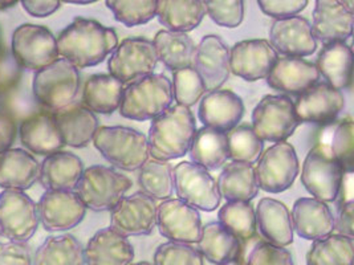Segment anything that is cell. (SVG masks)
Wrapping results in <instances>:
<instances>
[{
    "label": "cell",
    "mask_w": 354,
    "mask_h": 265,
    "mask_svg": "<svg viewBox=\"0 0 354 265\" xmlns=\"http://www.w3.org/2000/svg\"><path fill=\"white\" fill-rule=\"evenodd\" d=\"M21 77V68L17 66L12 55L0 56V93L11 92Z\"/></svg>",
    "instance_id": "cell-51"
},
{
    "label": "cell",
    "mask_w": 354,
    "mask_h": 265,
    "mask_svg": "<svg viewBox=\"0 0 354 265\" xmlns=\"http://www.w3.org/2000/svg\"><path fill=\"white\" fill-rule=\"evenodd\" d=\"M196 249L211 264L225 265L241 257L244 246L219 222H209L202 227Z\"/></svg>",
    "instance_id": "cell-31"
},
{
    "label": "cell",
    "mask_w": 354,
    "mask_h": 265,
    "mask_svg": "<svg viewBox=\"0 0 354 265\" xmlns=\"http://www.w3.org/2000/svg\"><path fill=\"white\" fill-rule=\"evenodd\" d=\"M174 167L170 162L147 159L140 168L138 184L147 197L157 200H167L174 193Z\"/></svg>",
    "instance_id": "cell-40"
},
{
    "label": "cell",
    "mask_w": 354,
    "mask_h": 265,
    "mask_svg": "<svg viewBox=\"0 0 354 265\" xmlns=\"http://www.w3.org/2000/svg\"><path fill=\"white\" fill-rule=\"evenodd\" d=\"M206 17L202 0H157V15L167 31L187 33L195 30Z\"/></svg>",
    "instance_id": "cell-34"
},
{
    "label": "cell",
    "mask_w": 354,
    "mask_h": 265,
    "mask_svg": "<svg viewBox=\"0 0 354 265\" xmlns=\"http://www.w3.org/2000/svg\"><path fill=\"white\" fill-rule=\"evenodd\" d=\"M11 55L20 68L37 72L59 59L56 36L44 26L21 24L12 33Z\"/></svg>",
    "instance_id": "cell-10"
},
{
    "label": "cell",
    "mask_w": 354,
    "mask_h": 265,
    "mask_svg": "<svg viewBox=\"0 0 354 265\" xmlns=\"http://www.w3.org/2000/svg\"><path fill=\"white\" fill-rule=\"evenodd\" d=\"M251 128L263 142H284L299 126L295 102L284 95H267L260 99L251 117Z\"/></svg>",
    "instance_id": "cell-8"
},
{
    "label": "cell",
    "mask_w": 354,
    "mask_h": 265,
    "mask_svg": "<svg viewBox=\"0 0 354 265\" xmlns=\"http://www.w3.org/2000/svg\"><path fill=\"white\" fill-rule=\"evenodd\" d=\"M0 236H1V235H0Z\"/></svg>",
    "instance_id": "cell-60"
},
{
    "label": "cell",
    "mask_w": 354,
    "mask_h": 265,
    "mask_svg": "<svg viewBox=\"0 0 354 265\" xmlns=\"http://www.w3.org/2000/svg\"><path fill=\"white\" fill-rule=\"evenodd\" d=\"M206 14L214 23L225 28H236L244 19L242 0H207L203 1Z\"/></svg>",
    "instance_id": "cell-47"
},
{
    "label": "cell",
    "mask_w": 354,
    "mask_h": 265,
    "mask_svg": "<svg viewBox=\"0 0 354 265\" xmlns=\"http://www.w3.org/2000/svg\"><path fill=\"white\" fill-rule=\"evenodd\" d=\"M259 8L274 20L300 15L308 6L306 0H259Z\"/></svg>",
    "instance_id": "cell-49"
},
{
    "label": "cell",
    "mask_w": 354,
    "mask_h": 265,
    "mask_svg": "<svg viewBox=\"0 0 354 265\" xmlns=\"http://www.w3.org/2000/svg\"><path fill=\"white\" fill-rule=\"evenodd\" d=\"M124 88L111 75H93L84 85L82 105L95 115H113L120 108Z\"/></svg>",
    "instance_id": "cell-35"
},
{
    "label": "cell",
    "mask_w": 354,
    "mask_h": 265,
    "mask_svg": "<svg viewBox=\"0 0 354 265\" xmlns=\"http://www.w3.org/2000/svg\"><path fill=\"white\" fill-rule=\"evenodd\" d=\"M218 222L242 243L257 235L255 207L251 202H227L218 213Z\"/></svg>",
    "instance_id": "cell-41"
},
{
    "label": "cell",
    "mask_w": 354,
    "mask_h": 265,
    "mask_svg": "<svg viewBox=\"0 0 354 265\" xmlns=\"http://www.w3.org/2000/svg\"><path fill=\"white\" fill-rule=\"evenodd\" d=\"M319 80L320 73L316 66L301 57H279L267 76V84L272 89L296 96Z\"/></svg>",
    "instance_id": "cell-23"
},
{
    "label": "cell",
    "mask_w": 354,
    "mask_h": 265,
    "mask_svg": "<svg viewBox=\"0 0 354 265\" xmlns=\"http://www.w3.org/2000/svg\"><path fill=\"white\" fill-rule=\"evenodd\" d=\"M193 68L206 90L222 89L230 77V48L216 35H206L195 47Z\"/></svg>",
    "instance_id": "cell-19"
},
{
    "label": "cell",
    "mask_w": 354,
    "mask_h": 265,
    "mask_svg": "<svg viewBox=\"0 0 354 265\" xmlns=\"http://www.w3.org/2000/svg\"><path fill=\"white\" fill-rule=\"evenodd\" d=\"M227 146L228 159H231V162L250 165H255L264 151V142L250 125H238L227 132Z\"/></svg>",
    "instance_id": "cell-42"
},
{
    "label": "cell",
    "mask_w": 354,
    "mask_h": 265,
    "mask_svg": "<svg viewBox=\"0 0 354 265\" xmlns=\"http://www.w3.org/2000/svg\"><path fill=\"white\" fill-rule=\"evenodd\" d=\"M157 207L142 191L125 195L111 211V228L125 237L147 236L157 227Z\"/></svg>",
    "instance_id": "cell-14"
},
{
    "label": "cell",
    "mask_w": 354,
    "mask_h": 265,
    "mask_svg": "<svg viewBox=\"0 0 354 265\" xmlns=\"http://www.w3.org/2000/svg\"><path fill=\"white\" fill-rule=\"evenodd\" d=\"M0 46H1V28H0Z\"/></svg>",
    "instance_id": "cell-59"
},
{
    "label": "cell",
    "mask_w": 354,
    "mask_h": 265,
    "mask_svg": "<svg viewBox=\"0 0 354 265\" xmlns=\"http://www.w3.org/2000/svg\"><path fill=\"white\" fill-rule=\"evenodd\" d=\"M17 0H7V1H0V11H4V10H10V8H14L17 6Z\"/></svg>",
    "instance_id": "cell-55"
},
{
    "label": "cell",
    "mask_w": 354,
    "mask_h": 265,
    "mask_svg": "<svg viewBox=\"0 0 354 265\" xmlns=\"http://www.w3.org/2000/svg\"><path fill=\"white\" fill-rule=\"evenodd\" d=\"M202 227L199 211L178 198L163 200L157 207V228L169 242L198 243Z\"/></svg>",
    "instance_id": "cell-15"
},
{
    "label": "cell",
    "mask_w": 354,
    "mask_h": 265,
    "mask_svg": "<svg viewBox=\"0 0 354 265\" xmlns=\"http://www.w3.org/2000/svg\"><path fill=\"white\" fill-rule=\"evenodd\" d=\"M157 64V53L149 39L128 37L113 50L108 70L114 79L128 85L153 75Z\"/></svg>",
    "instance_id": "cell-11"
},
{
    "label": "cell",
    "mask_w": 354,
    "mask_h": 265,
    "mask_svg": "<svg viewBox=\"0 0 354 265\" xmlns=\"http://www.w3.org/2000/svg\"><path fill=\"white\" fill-rule=\"evenodd\" d=\"M0 265H32L28 243H0Z\"/></svg>",
    "instance_id": "cell-50"
},
{
    "label": "cell",
    "mask_w": 354,
    "mask_h": 265,
    "mask_svg": "<svg viewBox=\"0 0 354 265\" xmlns=\"http://www.w3.org/2000/svg\"><path fill=\"white\" fill-rule=\"evenodd\" d=\"M329 148L337 158L344 173L351 175L354 170V125L351 117L338 122Z\"/></svg>",
    "instance_id": "cell-45"
},
{
    "label": "cell",
    "mask_w": 354,
    "mask_h": 265,
    "mask_svg": "<svg viewBox=\"0 0 354 265\" xmlns=\"http://www.w3.org/2000/svg\"><path fill=\"white\" fill-rule=\"evenodd\" d=\"M242 97L228 89L205 93L198 108V117L205 126L221 132H230L239 125L244 116Z\"/></svg>",
    "instance_id": "cell-22"
},
{
    "label": "cell",
    "mask_w": 354,
    "mask_h": 265,
    "mask_svg": "<svg viewBox=\"0 0 354 265\" xmlns=\"http://www.w3.org/2000/svg\"><path fill=\"white\" fill-rule=\"evenodd\" d=\"M65 1L71 3V4H80V6H86V4L95 3L93 0H65Z\"/></svg>",
    "instance_id": "cell-56"
},
{
    "label": "cell",
    "mask_w": 354,
    "mask_h": 265,
    "mask_svg": "<svg viewBox=\"0 0 354 265\" xmlns=\"http://www.w3.org/2000/svg\"><path fill=\"white\" fill-rule=\"evenodd\" d=\"M113 17L127 27L146 24L157 15V0H106Z\"/></svg>",
    "instance_id": "cell-43"
},
{
    "label": "cell",
    "mask_w": 354,
    "mask_h": 265,
    "mask_svg": "<svg viewBox=\"0 0 354 265\" xmlns=\"http://www.w3.org/2000/svg\"><path fill=\"white\" fill-rule=\"evenodd\" d=\"M315 66L328 85L344 90L351 86L353 79V50L348 43L326 44Z\"/></svg>",
    "instance_id": "cell-32"
},
{
    "label": "cell",
    "mask_w": 354,
    "mask_h": 265,
    "mask_svg": "<svg viewBox=\"0 0 354 265\" xmlns=\"http://www.w3.org/2000/svg\"><path fill=\"white\" fill-rule=\"evenodd\" d=\"M216 186L227 202H251L259 194L255 167L243 162L225 164Z\"/></svg>",
    "instance_id": "cell-33"
},
{
    "label": "cell",
    "mask_w": 354,
    "mask_h": 265,
    "mask_svg": "<svg viewBox=\"0 0 354 265\" xmlns=\"http://www.w3.org/2000/svg\"><path fill=\"white\" fill-rule=\"evenodd\" d=\"M19 135L21 145L28 153L39 155L47 157L65 146L53 115L49 112H36L24 118L19 128Z\"/></svg>",
    "instance_id": "cell-25"
},
{
    "label": "cell",
    "mask_w": 354,
    "mask_h": 265,
    "mask_svg": "<svg viewBox=\"0 0 354 265\" xmlns=\"http://www.w3.org/2000/svg\"><path fill=\"white\" fill-rule=\"evenodd\" d=\"M293 102L299 122L328 124L344 110L345 96L326 83H317Z\"/></svg>",
    "instance_id": "cell-21"
},
{
    "label": "cell",
    "mask_w": 354,
    "mask_h": 265,
    "mask_svg": "<svg viewBox=\"0 0 354 265\" xmlns=\"http://www.w3.org/2000/svg\"><path fill=\"white\" fill-rule=\"evenodd\" d=\"M80 72L65 59L35 72L32 96L36 104L49 113L60 112L71 106L80 90Z\"/></svg>",
    "instance_id": "cell-4"
},
{
    "label": "cell",
    "mask_w": 354,
    "mask_h": 265,
    "mask_svg": "<svg viewBox=\"0 0 354 265\" xmlns=\"http://www.w3.org/2000/svg\"><path fill=\"white\" fill-rule=\"evenodd\" d=\"M59 57L77 69L101 64L118 46V36L111 27L86 17H75L56 37Z\"/></svg>",
    "instance_id": "cell-1"
},
{
    "label": "cell",
    "mask_w": 354,
    "mask_h": 265,
    "mask_svg": "<svg viewBox=\"0 0 354 265\" xmlns=\"http://www.w3.org/2000/svg\"><path fill=\"white\" fill-rule=\"evenodd\" d=\"M225 265H245V262H244V257L242 255L241 257H238V259H235V260H232V262H230V263Z\"/></svg>",
    "instance_id": "cell-57"
},
{
    "label": "cell",
    "mask_w": 354,
    "mask_h": 265,
    "mask_svg": "<svg viewBox=\"0 0 354 265\" xmlns=\"http://www.w3.org/2000/svg\"><path fill=\"white\" fill-rule=\"evenodd\" d=\"M354 1L317 0L313 10L312 31L324 46L346 43L353 33Z\"/></svg>",
    "instance_id": "cell-17"
},
{
    "label": "cell",
    "mask_w": 354,
    "mask_h": 265,
    "mask_svg": "<svg viewBox=\"0 0 354 265\" xmlns=\"http://www.w3.org/2000/svg\"><path fill=\"white\" fill-rule=\"evenodd\" d=\"M23 8L33 17H48L62 6L59 0H21Z\"/></svg>",
    "instance_id": "cell-53"
},
{
    "label": "cell",
    "mask_w": 354,
    "mask_h": 265,
    "mask_svg": "<svg viewBox=\"0 0 354 265\" xmlns=\"http://www.w3.org/2000/svg\"><path fill=\"white\" fill-rule=\"evenodd\" d=\"M40 164L31 153L8 149L0 153V187L26 191L39 182Z\"/></svg>",
    "instance_id": "cell-30"
},
{
    "label": "cell",
    "mask_w": 354,
    "mask_h": 265,
    "mask_svg": "<svg viewBox=\"0 0 354 265\" xmlns=\"http://www.w3.org/2000/svg\"><path fill=\"white\" fill-rule=\"evenodd\" d=\"M345 173L329 145L317 144L308 151L301 166V183L312 198L324 203L337 199Z\"/></svg>",
    "instance_id": "cell-7"
},
{
    "label": "cell",
    "mask_w": 354,
    "mask_h": 265,
    "mask_svg": "<svg viewBox=\"0 0 354 265\" xmlns=\"http://www.w3.org/2000/svg\"><path fill=\"white\" fill-rule=\"evenodd\" d=\"M57 129L66 146L86 148L100 128L98 118L84 105H71L60 112L52 113Z\"/></svg>",
    "instance_id": "cell-29"
},
{
    "label": "cell",
    "mask_w": 354,
    "mask_h": 265,
    "mask_svg": "<svg viewBox=\"0 0 354 265\" xmlns=\"http://www.w3.org/2000/svg\"><path fill=\"white\" fill-rule=\"evenodd\" d=\"M257 228L266 242L276 247L287 248L293 243V226L288 207L274 198L259 200L255 208Z\"/></svg>",
    "instance_id": "cell-27"
},
{
    "label": "cell",
    "mask_w": 354,
    "mask_h": 265,
    "mask_svg": "<svg viewBox=\"0 0 354 265\" xmlns=\"http://www.w3.org/2000/svg\"><path fill=\"white\" fill-rule=\"evenodd\" d=\"M36 207L39 222L49 232L72 230L86 214V207L75 191H46Z\"/></svg>",
    "instance_id": "cell-18"
},
{
    "label": "cell",
    "mask_w": 354,
    "mask_h": 265,
    "mask_svg": "<svg viewBox=\"0 0 354 265\" xmlns=\"http://www.w3.org/2000/svg\"><path fill=\"white\" fill-rule=\"evenodd\" d=\"M279 55L268 40H242L230 48V70L243 80L254 83L267 79Z\"/></svg>",
    "instance_id": "cell-16"
},
{
    "label": "cell",
    "mask_w": 354,
    "mask_h": 265,
    "mask_svg": "<svg viewBox=\"0 0 354 265\" xmlns=\"http://www.w3.org/2000/svg\"><path fill=\"white\" fill-rule=\"evenodd\" d=\"M153 46L157 53L158 61L173 72L193 66L195 44L187 33L171 32L161 30L156 33Z\"/></svg>",
    "instance_id": "cell-37"
},
{
    "label": "cell",
    "mask_w": 354,
    "mask_h": 265,
    "mask_svg": "<svg viewBox=\"0 0 354 265\" xmlns=\"http://www.w3.org/2000/svg\"><path fill=\"white\" fill-rule=\"evenodd\" d=\"M195 132L196 121L192 109L171 105L151 121L149 135H146L149 154L162 162L182 158L190 151Z\"/></svg>",
    "instance_id": "cell-2"
},
{
    "label": "cell",
    "mask_w": 354,
    "mask_h": 265,
    "mask_svg": "<svg viewBox=\"0 0 354 265\" xmlns=\"http://www.w3.org/2000/svg\"><path fill=\"white\" fill-rule=\"evenodd\" d=\"M173 104L171 80L161 73H153L128 84L120 104V115L133 121H153Z\"/></svg>",
    "instance_id": "cell-3"
},
{
    "label": "cell",
    "mask_w": 354,
    "mask_h": 265,
    "mask_svg": "<svg viewBox=\"0 0 354 265\" xmlns=\"http://www.w3.org/2000/svg\"><path fill=\"white\" fill-rule=\"evenodd\" d=\"M17 137V124L11 115L0 113V153L11 149Z\"/></svg>",
    "instance_id": "cell-54"
},
{
    "label": "cell",
    "mask_w": 354,
    "mask_h": 265,
    "mask_svg": "<svg viewBox=\"0 0 354 265\" xmlns=\"http://www.w3.org/2000/svg\"><path fill=\"white\" fill-rule=\"evenodd\" d=\"M84 257L85 265H131L134 248L128 237L106 227L89 239Z\"/></svg>",
    "instance_id": "cell-26"
},
{
    "label": "cell",
    "mask_w": 354,
    "mask_h": 265,
    "mask_svg": "<svg viewBox=\"0 0 354 265\" xmlns=\"http://www.w3.org/2000/svg\"><path fill=\"white\" fill-rule=\"evenodd\" d=\"M270 44L284 57H306L317 50V40L310 23L301 15L274 20L270 28Z\"/></svg>",
    "instance_id": "cell-20"
},
{
    "label": "cell",
    "mask_w": 354,
    "mask_h": 265,
    "mask_svg": "<svg viewBox=\"0 0 354 265\" xmlns=\"http://www.w3.org/2000/svg\"><path fill=\"white\" fill-rule=\"evenodd\" d=\"M300 173V162L293 145L276 142L261 153L255 167L259 190L280 194L290 188Z\"/></svg>",
    "instance_id": "cell-9"
},
{
    "label": "cell",
    "mask_w": 354,
    "mask_h": 265,
    "mask_svg": "<svg viewBox=\"0 0 354 265\" xmlns=\"http://www.w3.org/2000/svg\"><path fill=\"white\" fill-rule=\"evenodd\" d=\"M174 191L179 200L196 210L212 213L222 202L216 181L206 168L192 161L179 162L174 170Z\"/></svg>",
    "instance_id": "cell-12"
},
{
    "label": "cell",
    "mask_w": 354,
    "mask_h": 265,
    "mask_svg": "<svg viewBox=\"0 0 354 265\" xmlns=\"http://www.w3.org/2000/svg\"><path fill=\"white\" fill-rule=\"evenodd\" d=\"M133 186L128 175L109 166L95 165L84 170L76 194L86 207L96 213L112 211Z\"/></svg>",
    "instance_id": "cell-6"
},
{
    "label": "cell",
    "mask_w": 354,
    "mask_h": 265,
    "mask_svg": "<svg viewBox=\"0 0 354 265\" xmlns=\"http://www.w3.org/2000/svg\"><path fill=\"white\" fill-rule=\"evenodd\" d=\"M32 265H85L84 247L69 233L48 236L35 251Z\"/></svg>",
    "instance_id": "cell-38"
},
{
    "label": "cell",
    "mask_w": 354,
    "mask_h": 265,
    "mask_svg": "<svg viewBox=\"0 0 354 265\" xmlns=\"http://www.w3.org/2000/svg\"><path fill=\"white\" fill-rule=\"evenodd\" d=\"M171 89L173 99L177 101V105L189 109L198 101H201L206 93L205 84L193 66L182 68L173 72Z\"/></svg>",
    "instance_id": "cell-44"
},
{
    "label": "cell",
    "mask_w": 354,
    "mask_h": 265,
    "mask_svg": "<svg viewBox=\"0 0 354 265\" xmlns=\"http://www.w3.org/2000/svg\"><path fill=\"white\" fill-rule=\"evenodd\" d=\"M353 216L354 202L351 199L344 202L338 210L337 217H335V231H337L338 235L354 239Z\"/></svg>",
    "instance_id": "cell-52"
},
{
    "label": "cell",
    "mask_w": 354,
    "mask_h": 265,
    "mask_svg": "<svg viewBox=\"0 0 354 265\" xmlns=\"http://www.w3.org/2000/svg\"><path fill=\"white\" fill-rule=\"evenodd\" d=\"M37 207L24 191L0 193V235L8 242L27 243L39 227Z\"/></svg>",
    "instance_id": "cell-13"
},
{
    "label": "cell",
    "mask_w": 354,
    "mask_h": 265,
    "mask_svg": "<svg viewBox=\"0 0 354 265\" xmlns=\"http://www.w3.org/2000/svg\"><path fill=\"white\" fill-rule=\"evenodd\" d=\"M80 158L69 151L47 155L40 164L39 182L46 191H73L84 173Z\"/></svg>",
    "instance_id": "cell-28"
},
{
    "label": "cell",
    "mask_w": 354,
    "mask_h": 265,
    "mask_svg": "<svg viewBox=\"0 0 354 265\" xmlns=\"http://www.w3.org/2000/svg\"><path fill=\"white\" fill-rule=\"evenodd\" d=\"M306 265H354V239L330 233L315 240L306 252Z\"/></svg>",
    "instance_id": "cell-39"
},
{
    "label": "cell",
    "mask_w": 354,
    "mask_h": 265,
    "mask_svg": "<svg viewBox=\"0 0 354 265\" xmlns=\"http://www.w3.org/2000/svg\"><path fill=\"white\" fill-rule=\"evenodd\" d=\"M293 232L306 240H319L335 231L330 207L315 198H299L292 206Z\"/></svg>",
    "instance_id": "cell-24"
},
{
    "label": "cell",
    "mask_w": 354,
    "mask_h": 265,
    "mask_svg": "<svg viewBox=\"0 0 354 265\" xmlns=\"http://www.w3.org/2000/svg\"><path fill=\"white\" fill-rule=\"evenodd\" d=\"M244 262L245 265H295L288 249L276 247L268 242H259Z\"/></svg>",
    "instance_id": "cell-48"
},
{
    "label": "cell",
    "mask_w": 354,
    "mask_h": 265,
    "mask_svg": "<svg viewBox=\"0 0 354 265\" xmlns=\"http://www.w3.org/2000/svg\"><path fill=\"white\" fill-rule=\"evenodd\" d=\"M92 142L109 164L124 171L140 170L150 157L147 137L129 126H100Z\"/></svg>",
    "instance_id": "cell-5"
},
{
    "label": "cell",
    "mask_w": 354,
    "mask_h": 265,
    "mask_svg": "<svg viewBox=\"0 0 354 265\" xmlns=\"http://www.w3.org/2000/svg\"><path fill=\"white\" fill-rule=\"evenodd\" d=\"M153 265H205V259L193 244L166 242L156 249Z\"/></svg>",
    "instance_id": "cell-46"
},
{
    "label": "cell",
    "mask_w": 354,
    "mask_h": 265,
    "mask_svg": "<svg viewBox=\"0 0 354 265\" xmlns=\"http://www.w3.org/2000/svg\"><path fill=\"white\" fill-rule=\"evenodd\" d=\"M189 153L192 162L202 166L207 171L225 167L228 161L227 132L207 126L198 129Z\"/></svg>",
    "instance_id": "cell-36"
},
{
    "label": "cell",
    "mask_w": 354,
    "mask_h": 265,
    "mask_svg": "<svg viewBox=\"0 0 354 265\" xmlns=\"http://www.w3.org/2000/svg\"><path fill=\"white\" fill-rule=\"evenodd\" d=\"M131 265H153L150 264V263H147V262H140V263H134V264Z\"/></svg>",
    "instance_id": "cell-58"
}]
</instances>
